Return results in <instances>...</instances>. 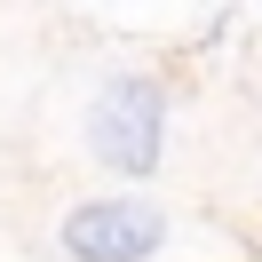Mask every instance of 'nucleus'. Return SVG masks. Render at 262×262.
Here are the masks:
<instances>
[{
  "mask_svg": "<svg viewBox=\"0 0 262 262\" xmlns=\"http://www.w3.org/2000/svg\"><path fill=\"white\" fill-rule=\"evenodd\" d=\"M88 159L127 175V183L159 175V159H167V88L151 72H127V80H112L96 96V112H88Z\"/></svg>",
  "mask_w": 262,
  "mask_h": 262,
  "instance_id": "nucleus-1",
  "label": "nucleus"
},
{
  "mask_svg": "<svg viewBox=\"0 0 262 262\" xmlns=\"http://www.w3.org/2000/svg\"><path fill=\"white\" fill-rule=\"evenodd\" d=\"M56 238L72 262H151L167 246V214H159V199L112 191V199H80Z\"/></svg>",
  "mask_w": 262,
  "mask_h": 262,
  "instance_id": "nucleus-2",
  "label": "nucleus"
}]
</instances>
